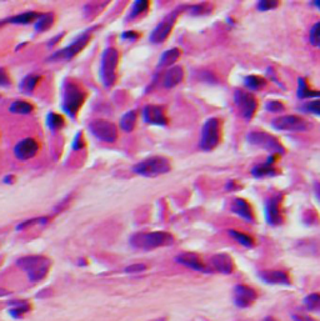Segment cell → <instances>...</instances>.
Returning a JSON list of instances; mask_svg holds the SVG:
<instances>
[{"label": "cell", "mask_w": 320, "mask_h": 321, "mask_svg": "<svg viewBox=\"0 0 320 321\" xmlns=\"http://www.w3.org/2000/svg\"><path fill=\"white\" fill-rule=\"evenodd\" d=\"M222 136L220 120L216 117H210L204 123L200 137V149L204 151H211L216 148Z\"/></svg>", "instance_id": "6"}, {"label": "cell", "mask_w": 320, "mask_h": 321, "mask_svg": "<svg viewBox=\"0 0 320 321\" xmlns=\"http://www.w3.org/2000/svg\"><path fill=\"white\" fill-rule=\"evenodd\" d=\"M298 96L300 99H307V97H320V91L311 90L308 85L307 80L300 78L299 79V88H298Z\"/></svg>", "instance_id": "28"}, {"label": "cell", "mask_w": 320, "mask_h": 321, "mask_svg": "<svg viewBox=\"0 0 320 321\" xmlns=\"http://www.w3.org/2000/svg\"><path fill=\"white\" fill-rule=\"evenodd\" d=\"M234 100L238 107L240 115L244 119L249 120L255 114L256 108H258V102H256L255 96L251 93H247L243 90H236L235 95H234Z\"/></svg>", "instance_id": "10"}, {"label": "cell", "mask_w": 320, "mask_h": 321, "mask_svg": "<svg viewBox=\"0 0 320 321\" xmlns=\"http://www.w3.org/2000/svg\"><path fill=\"white\" fill-rule=\"evenodd\" d=\"M171 169L170 162L167 157L151 156L143 160L133 168V171L140 176L156 177L169 173Z\"/></svg>", "instance_id": "5"}, {"label": "cell", "mask_w": 320, "mask_h": 321, "mask_svg": "<svg viewBox=\"0 0 320 321\" xmlns=\"http://www.w3.org/2000/svg\"><path fill=\"white\" fill-rule=\"evenodd\" d=\"M39 151V144L36 140L31 139V137H27V139L20 140L18 144L14 148V155L18 160L25 162L34 157Z\"/></svg>", "instance_id": "15"}, {"label": "cell", "mask_w": 320, "mask_h": 321, "mask_svg": "<svg viewBox=\"0 0 320 321\" xmlns=\"http://www.w3.org/2000/svg\"><path fill=\"white\" fill-rule=\"evenodd\" d=\"M119 63V51L110 47L103 51L100 60V80L105 88H111L116 80V68Z\"/></svg>", "instance_id": "4"}, {"label": "cell", "mask_w": 320, "mask_h": 321, "mask_svg": "<svg viewBox=\"0 0 320 321\" xmlns=\"http://www.w3.org/2000/svg\"><path fill=\"white\" fill-rule=\"evenodd\" d=\"M136 124V113L134 110L128 111L120 119V129L125 133H131Z\"/></svg>", "instance_id": "24"}, {"label": "cell", "mask_w": 320, "mask_h": 321, "mask_svg": "<svg viewBox=\"0 0 320 321\" xmlns=\"http://www.w3.org/2000/svg\"><path fill=\"white\" fill-rule=\"evenodd\" d=\"M313 3H314V5H315V7H318L320 9V0H316V2H313Z\"/></svg>", "instance_id": "49"}, {"label": "cell", "mask_w": 320, "mask_h": 321, "mask_svg": "<svg viewBox=\"0 0 320 321\" xmlns=\"http://www.w3.org/2000/svg\"><path fill=\"white\" fill-rule=\"evenodd\" d=\"M260 279L268 284L276 285H290V276L283 270H264L259 273Z\"/></svg>", "instance_id": "19"}, {"label": "cell", "mask_w": 320, "mask_h": 321, "mask_svg": "<svg viewBox=\"0 0 320 321\" xmlns=\"http://www.w3.org/2000/svg\"><path fill=\"white\" fill-rule=\"evenodd\" d=\"M256 299H258V294L250 286L244 285V284H238L234 288V303L238 308H249Z\"/></svg>", "instance_id": "14"}, {"label": "cell", "mask_w": 320, "mask_h": 321, "mask_svg": "<svg viewBox=\"0 0 320 321\" xmlns=\"http://www.w3.org/2000/svg\"><path fill=\"white\" fill-rule=\"evenodd\" d=\"M244 84L245 87L251 89V90H259V89H262L265 85V80L260 78V76L250 75L244 79Z\"/></svg>", "instance_id": "33"}, {"label": "cell", "mask_w": 320, "mask_h": 321, "mask_svg": "<svg viewBox=\"0 0 320 321\" xmlns=\"http://www.w3.org/2000/svg\"><path fill=\"white\" fill-rule=\"evenodd\" d=\"M10 292L9 291H7L5 290V289H3V288H0V297H3V296H7V295H9Z\"/></svg>", "instance_id": "47"}, {"label": "cell", "mask_w": 320, "mask_h": 321, "mask_svg": "<svg viewBox=\"0 0 320 321\" xmlns=\"http://www.w3.org/2000/svg\"><path fill=\"white\" fill-rule=\"evenodd\" d=\"M143 117L145 123L151 125H165L167 124V116H165L163 108L158 105H147L143 109Z\"/></svg>", "instance_id": "17"}, {"label": "cell", "mask_w": 320, "mask_h": 321, "mask_svg": "<svg viewBox=\"0 0 320 321\" xmlns=\"http://www.w3.org/2000/svg\"><path fill=\"white\" fill-rule=\"evenodd\" d=\"M283 195L276 194L269 197L265 203V219L270 225L276 226L283 223V215L280 210V204H282Z\"/></svg>", "instance_id": "13"}, {"label": "cell", "mask_w": 320, "mask_h": 321, "mask_svg": "<svg viewBox=\"0 0 320 321\" xmlns=\"http://www.w3.org/2000/svg\"><path fill=\"white\" fill-rule=\"evenodd\" d=\"M293 319L294 321H316L313 317L308 316V315H294Z\"/></svg>", "instance_id": "43"}, {"label": "cell", "mask_w": 320, "mask_h": 321, "mask_svg": "<svg viewBox=\"0 0 320 321\" xmlns=\"http://www.w3.org/2000/svg\"><path fill=\"white\" fill-rule=\"evenodd\" d=\"M314 189H315L316 196H318L319 200H320V183H315V185H314Z\"/></svg>", "instance_id": "46"}, {"label": "cell", "mask_w": 320, "mask_h": 321, "mask_svg": "<svg viewBox=\"0 0 320 321\" xmlns=\"http://www.w3.org/2000/svg\"><path fill=\"white\" fill-rule=\"evenodd\" d=\"M145 270H147V265L142 263L133 264V265H129L125 268V273H128V274H138V273H143V271H145Z\"/></svg>", "instance_id": "38"}, {"label": "cell", "mask_w": 320, "mask_h": 321, "mask_svg": "<svg viewBox=\"0 0 320 321\" xmlns=\"http://www.w3.org/2000/svg\"><path fill=\"white\" fill-rule=\"evenodd\" d=\"M85 94L83 89L75 83H65L62 91V109L67 115L75 117L79 109L82 108Z\"/></svg>", "instance_id": "3"}, {"label": "cell", "mask_w": 320, "mask_h": 321, "mask_svg": "<svg viewBox=\"0 0 320 321\" xmlns=\"http://www.w3.org/2000/svg\"><path fill=\"white\" fill-rule=\"evenodd\" d=\"M94 29H96V27H93V28H90V29H88L87 31H84V33H83L82 35H79L78 38L74 40V42L71 43L70 45H68V47L62 49V50L54 53L53 55H51L49 58V60H70V59H73L74 56H75L78 53H80V50H83L85 45L88 44V42H89L90 38H91V31H93Z\"/></svg>", "instance_id": "8"}, {"label": "cell", "mask_w": 320, "mask_h": 321, "mask_svg": "<svg viewBox=\"0 0 320 321\" xmlns=\"http://www.w3.org/2000/svg\"><path fill=\"white\" fill-rule=\"evenodd\" d=\"M49 220L50 219L48 216L34 217V219H30V220H27V222L20 223V224L16 226V230H23V229H27V228H29V226H33L35 224H47Z\"/></svg>", "instance_id": "35"}, {"label": "cell", "mask_w": 320, "mask_h": 321, "mask_svg": "<svg viewBox=\"0 0 320 321\" xmlns=\"http://www.w3.org/2000/svg\"><path fill=\"white\" fill-rule=\"evenodd\" d=\"M47 124L48 128H49L51 131H56L58 129H60L64 125V119H63V116H60L59 114L50 113L47 117Z\"/></svg>", "instance_id": "32"}, {"label": "cell", "mask_w": 320, "mask_h": 321, "mask_svg": "<svg viewBox=\"0 0 320 321\" xmlns=\"http://www.w3.org/2000/svg\"><path fill=\"white\" fill-rule=\"evenodd\" d=\"M39 80H40V76L34 75V74L25 76V78L22 80V83H20V85H19L20 91H22V93H24V94H27V95H29V94L33 93L36 85H38Z\"/></svg>", "instance_id": "25"}, {"label": "cell", "mask_w": 320, "mask_h": 321, "mask_svg": "<svg viewBox=\"0 0 320 321\" xmlns=\"http://www.w3.org/2000/svg\"><path fill=\"white\" fill-rule=\"evenodd\" d=\"M54 20H55V16H54L53 13H44V14H40V16L36 19L35 25V30L38 33H43V31H47L49 30L54 24Z\"/></svg>", "instance_id": "23"}, {"label": "cell", "mask_w": 320, "mask_h": 321, "mask_svg": "<svg viewBox=\"0 0 320 321\" xmlns=\"http://www.w3.org/2000/svg\"><path fill=\"white\" fill-rule=\"evenodd\" d=\"M13 180H14V176L13 175H8L4 177V183L5 184H13Z\"/></svg>", "instance_id": "45"}, {"label": "cell", "mask_w": 320, "mask_h": 321, "mask_svg": "<svg viewBox=\"0 0 320 321\" xmlns=\"http://www.w3.org/2000/svg\"><path fill=\"white\" fill-rule=\"evenodd\" d=\"M176 262L182 265L187 266L191 270L200 271V273H210L209 268L200 260V257L194 253H183L176 256Z\"/></svg>", "instance_id": "16"}, {"label": "cell", "mask_w": 320, "mask_h": 321, "mask_svg": "<svg viewBox=\"0 0 320 321\" xmlns=\"http://www.w3.org/2000/svg\"><path fill=\"white\" fill-rule=\"evenodd\" d=\"M263 321H278V320H276L275 317H270V316H269V317H265V319L263 320Z\"/></svg>", "instance_id": "48"}, {"label": "cell", "mask_w": 320, "mask_h": 321, "mask_svg": "<svg viewBox=\"0 0 320 321\" xmlns=\"http://www.w3.org/2000/svg\"><path fill=\"white\" fill-rule=\"evenodd\" d=\"M149 7V2H145V0H138V2L134 3L133 8H131L129 18H136L142 13H144L145 10Z\"/></svg>", "instance_id": "34"}, {"label": "cell", "mask_w": 320, "mask_h": 321, "mask_svg": "<svg viewBox=\"0 0 320 321\" xmlns=\"http://www.w3.org/2000/svg\"><path fill=\"white\" fill-rule=\"evenodd\" d=\"M279 3L278 2H274V0H262V2L258 3V9L259 10H270L273 8L278 7Z\"/></svg>", "instance_id": "39"}, {"label": "cell", "mask_w": 320, "mask_h": 321, "mask_svg": "<svg viewBox=\"0 0 320 321\" xmlns=\"http://www.w3.org/2000/svg\"><path fill=\"white\" fill-rule=\"evenodd\" d=\"M139 38V34L136 31H124L122 34V39L124 40H130V42H134Z\"/></svg>", "instance_id": "42"}, {"label": "cell", "mask_w": 320, "mask_h": 321, "mask_svg": "<svg viewBox=\"0 0 320 321\" xmlns=\"http://www.w3.org/2000/svg\"><path fill=\"white\" fill-rule=\"evenodd\" d=\"M276 155L269 156V159L263 164L256 165L255 168L251 169V175L255 177H264V176H274L278 174L276 169L274 168L273 164L275 163Z\"/></svg>", "instance_id": "21"}, {"label": "cell", "mask_w": 320, "mask_h": 321, "mask_svg": "<svg viewBox=\"0 0 320 321\" xmlns=\"http://www.w3.org/2000/svg\"><path fill=\"white\" fill-rule=\"evenodd\" d=\"M265 109L270 113H279V111L284 110V105L280 102H276V100H270V102L267 103L265 105Z\"/></svg>", "instance_id": "37"}, {"label": "cell", "mask_w": 320, "mask_h": 321, "mask_svg": "<svg viewBox=\"0 0 320 321\" xmlns=\"http://www.w3.org/2000/svg\"><path fill=\"white\" fill-rule=\"evenodd\" d=\"M33 105L25 100H16L9 107L10 113L18 114V115H29L33 111Z\"/></svg>", "instance_id": "26"}, {"label": "cell", "mask_w": 320, "mask_h": 321, "mask_svg": "<svg viewBox=\"0 0 320 321\" xmlns=\"http://www.w3.org/2000/svg\"><path fill=\"white\" fill-rule=\"evenodd\" d=\"M305 110L310 111V113L313 114H316V115H320V99L318 100H313V102L308 103L307 105H305Z\"/></svg>", "instance_id": "40"}, {"label": "cell", "mask_w": 320, "mask_h": 321, "mask_svg": "<svg viewBox=\"0 0 320 321\" xmlns=\"http://www.w3.org/2000/svg\"><path fill=\"white\" fill-rule=\"evenodd\" d=\"M309 39H310V43L314 45V47L320 48V22L316 23V24L311 28Z\"/></svg>", "instance_id": "36"}, {"label": "cell", "mask_w": 320, "mask_h": 321, "mask_svg": "<svg viewBox=\"0 0 320 321\" xmlns=\"http://www.w3.org/2000/svg\"><path fill=\"white\" fill-rule=\"evenodd\" d=\"M183 76H184L183 68L179 67V65H175V67L170 68L169 70L165 73L164 79H163V85L168 89L176 87V85L183 80Z\"/></svg>", "instance_id": "22"}, {"label": "cell", "mask_w": 320, "mask_h": 321, "mask_svg": "<svg viewBox=\"0 0 320 321\" xmlns=\"http://www.w3.org/2000/svg\"><path fill=\"white\" fill-rule=\"evenodd\" d=\"M174 243V236L167 231H153V233H139L131 236L130 244L133 248L142 250H153V249L169 246Z\"/></svg>", "instance_id": "1"}, {"label": "cell", "mask_w": 320, "mask_h": 321, "mask_svg": "<svg viewBox=\"0 0 320 321\" xmlns=\"http://www.w3.org/2000/svg\"><path fill=\"white\" fill-rule=\"evenodd\" d=\"M229 233V235L231 237H233L234 240H236L240 245L245 246V248H253L254 246V239L251 236H249L248 234H244V233H240V231L238 230H229L228 231Z\"/></svg>", "instance_id": "29"}, {"label": "cell", "mask_w": 320, "mask_h": 321, "mask_svg": "<svg viewBox=\"0 0 320 321\" xmlns=\"http://www.w3.org/2000/svg\"><path fill=\"white\" fill-rule=\"evenodd\" d=\"M10 305L13 306V308L10 309L9 312L15 317V319H19V317H22L25 312L30 310V305L27 302H11Z\"/></svg>", "instance_id": "31"}, {"label": "cell", "mask_w": 320, "mask_h": 321, "mask_svg": "<svg viewBox=\"0 0 320 321\" xmlns=\"http://www.w3.org/2000/svg\"><path fill=\"white\" fill-rule=\"evenodd\" d=\"M89 129L96 139L105 143H114L118 139V128L114 123L108 120H93L89 124Z\"/></svg>", "instance_id": "9"}, {"label": "cell", "mask_w": 320, "mask_h": 321, "mask_svg": "<svg viewBox=\"0 0 320 321\" xmlns=\"http://www.w3.org/2000/svg\"><path fill=\"white\" fill-rule=\"evenodd\" d=\"M50 260L40 255L24 256L16 262V265L28 274L30 282L38 283L47 276L50 269Z\"/></svg>", "instance_id": "2"}, {"label": "cell", "mask_w": 320, "mask_h": 321, "mask_svg": "<svg viewBox=\"0 0 320 321\" xmlns=\"http://www.w3.org/2000/svg\"><path fill=\"white\" fill-rule=\"evenodd\" d=\"M178 15H179V9L171 11L170 14H168V15L159 23L158 27L151 31L150 42L155 43V44H160V43L164 42V40L170 35L174 24H175L176 19H178Z\"/></svg>", "instance_id": "11"}, {"label": "cell", "mask_w": 320, "mask_h": 321, "mask_svg": "<svg viewBox=\"0 0 320 321\" xmlns=\"http://www.w3.org/2000/svg\"><path fill=\"white\" fill-rule=\"evenodd\" d=\"M247 139L251 145H255L258 146V148L264 149V150L269 151L273 155H282V154L285 153V149L284 146L282 145V143L269 133H264V131H251V133L248 134Z\"/></svg>", "instance_id": "7"}, {"label": "cell", "mask_w": 320, "mask_h": 321, "mask_svg": "<svg viewBox=\"0 0 320 321\" xmlns=\"http://www.w3.org/2000/svg\"><path fill=\"white\" fill-rule=\"evenodd\" d=\"M10 78L4 68H0V87H9Z\"/></svg>", "instance_id": "41"}, {"label": "cell", "mask_w": 320, "mask_h": 321, "mask_svg": "<svg viewBox=\"0 0 320 321\" xmlns=\"http://www.w3.org/2000/svg\"><path fill=\"white\" fill-rule=\"evenodd\" d=\"M179 58H180V49L178 48L169 49V50L164 51L163 55L160 56L159 65L160 67H168V65H171L175 62H178Z\"/></svg>", "instance_id": "27"}, {"label": "cell", "mask_w": 320, "mask_h": 321, "mask_svg": "<svg viewBox=\"0 0 320 321\" xmlns=\"http://www.w3.org/2000/svg\"><path fill=\"white\" fill-rule=\"evenodd\" d=\"M231 211L249 223H254V219H255L253 209H251L249 203L244 199H240V197H236V199L233 200V203H231Z\"/></svg>", "instance_id": "20"}, {"label": "cell", "mask_w": 320, "mask_h": 321, "mask_svg": "<svg viewBox=\"0 0 320 321\" xmlns=\"http://www.w3.org/2000/svg\"><path fill=\"white\" fill-rule=\"evenodd\" d=\"M210 266L220 274L229 275L234 271V262L228 254H216L211 256Z\"/></svg>", "instance_id": "18"}, {"label": "cell", "mask_w": 320, "mask_h": 321, "mask_svg": "<svg viewBox=\"0 0 320 321\" xmlns=\"http://www.w3.org/2000/svg\"><path fill=\"white\" fill-rule=\"evenodd\" d=\"M273 127L278 130L291 131V133H299L309 129V124L307 120L296 115H285L276 117L273 122Z\"/></svg>", "instance_id": "12"}, {"label": "cell", "mask_w": 320, "mask_h": 321, "mask_svg": "<svg viewBox=\"0 0 320 321\" xmlns=\"http://www.w3.org/2000/svg\"><path fill=\"white\" fill-rule=\"evenodd\" d=\"M304 306L307 308V310L313 311V312H320V294L319 292H313L309 294L304 299Z\"/></svg>", "instance_id": "30"}, {"label": "cell", "mask_w": 320, "mask_h": 321, "mask_svg": "<svg viewBox=\"0 0 320 321\" xmlns=\"http://www.w3.org/2000/svg\"><path fill=\"white\" fill-rule=\"evenodd\" d=\"M63 35H64V33H63V34H59V35H56V36H54L53 39H50V40H49V43H48V45H49V47H53V45H55L56 43H58L59 40L63 38Z\"/></svg>", "instance_id": "44"}]
</instances>
